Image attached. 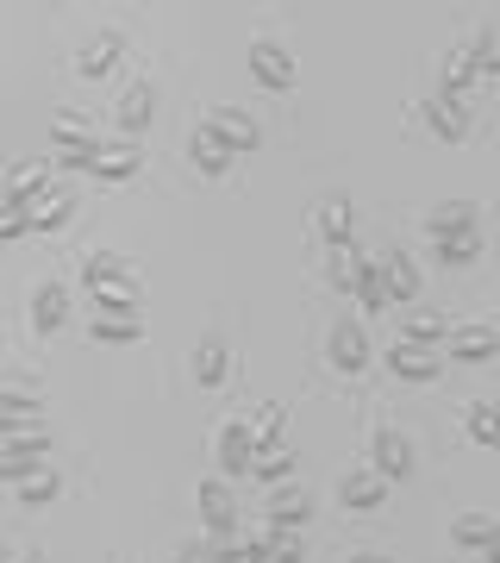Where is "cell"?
I'll return each mask as SVG.
<instances>
[{
    "label": "cell",
    "instance_id": "cell-1",
    "mask_svg": "<svg viewBox=\"0 0 500 563\" xmlns=\"http://www.w3.org/2000/svg\"><path fill=\"white\" fill-rule=\"evenodd\" d=\"M369 357H376V351H369V339H363V325L351 320V313H344V320H332V332H325V363H332L338 376H363V369H369Z\"/></svg>",
    "mask_w": 500,
    "mask_h": 563
},
{
    "label": "cell",
    "instance_id": "cell-2",
    "mask_svg": "<svg viewBox=\"0 0 500 563\" xmlns=\"http://www.w3.org/2000/svg\"><path fill=\"white\" fill-rule=\"evenodd\" d=\"M51 457V432H32V439H0V483H32V476H44V463Z\"/></svg>",
    "mask_w": 500,
    "mask_h": 563
},
{
    "label": "cell",
    "instance_id": "cell-3",
    "mask_svg": "<svg viewBox=\"0 0 500 563\" xmlns=\"http://www.w3.org/2000/svg\"><path fill=\"white\" fill-rule=\"evenodd\" d=\"M200 132H207V139H220L232 157H244V151H257V144H263L257 120L238 113V107H213V113H200Z\"/></svg>",
    "mask_w": 500,
    "mask_h": 563
},
{
    "label": "cell",
    "instance_id": "cell-4",
    "mask_svg": "<svg viewBox=\"0 0 500 563\" xmlns=\"http://www.w3.org/2000/svg\"><path fill=\"white\" fill-rule=\"evenodd\" d=\"M257 470V432H251V420H225L220 426V476L225 483H244Z\"/></svg>",
    "mask_w": 500,
    "mask_h": 563
},
{
    "label": "cell",
    "instance_id": "cell-5",
    "mask_svg": "<svg viewBox=\"0 0 500 563\" xmlns=\"http://www.w3.org/2000/svg\"><path fill=\"white\" fill-rule=\"evenodd\" d=\"M200 526L213 539H238V501H232V483L225 476H207L200 483Z\"/></svg>",
    "mask_w": 500,
    "mask_h": 563
},
{
    "label": "cell",
    "instance_id": "cell-6",
    "mask_svg": "<svg viewBox=\"0 0 500 563\" xmlns=\"http://www.w3.org/2000/svg\"><path fill=\"white\" fill-rule=\"evenodd\" d=\"M251 76H257L269 95H288V88L300 81V69H295V57H288L276 38H257L251 44Z\"/></svg>",
    "mask_w": 500,
    "mask_h": 563
},
{
    "label": "cell",
    "instance_id": "cell-7",
    "mask_svg": "<svg viewBox=\"0 0 500 563\" xmlns=\"http://www.w3.org/2000/svg\"><path fill=\"white\" fill-rule=\"evenodd\" d=\"M381 363L395 369L400 383H413V388H432V383L444 376V363L432 357L425 344H407V339H400V344H388V357H381Z\"/></svg>",
    "mask_w": 500,
    "mask_h": 563
},
{
    "label": "cell",
    "instance_id": "cell-8",
    "mask_svg": "<svg viewBox=\"0 0 500 563\" xmlns=\"http://www.w3.org/2000/svg\"><path fill=\"white\" fill-rule=\"evenodd\" d=\"M369 463H376L388 483H407V476H413V444L400 439L395 426H381L376 439H369Z\"/></svg>",
    "mask_w": 500,
    "mask_h": 563
},
{
    "label": "cell",
    "instance_id": "cell-9",
    "mask_svg": "<svg viewBox=\"0 0 500 563\" xmlns=\"http://www.w3.org/2000/svg\"><path fill=\"white\" fill-rule=\"evenodd\" d=\"M388 476H381V470H351V476H344L338 483V501L351 507V514H376L381 501H388Z\"/></svg>",
    "mask_w": 500,
    "mask_h": 563
},
{
    "label": "cell",
    "instance_id": "cell-10",
    "mask_svg": "<svg viewBox=\"0 0 500 563\" xmlns=\"http://www.w3.org/2000/svg\"><path fill=\"white\" fill-rule=\"evenodd\" d=\"M381 288H388V307H400V313L420 301V269H413V257H407V251L381 257Z\"/></svg>",
    "mask_w": 500,
    "mask_h": 563
},
{
    "label": "cell",
    "instance_id": "cell-11",
    "mask_svg": "<svg viewBox=\"0 0 500 563\" xmlns=\"http://www.w3.org/2000/svg\"><path fill=\"white\" fill-rule=\"evenodd\" d=\"M476 76H481V69H476V44H457V51L438 63V101H463Z\"/></svg>",
    "mask_w": 500,
    "mask_h": 563
},
{
    "label": "cell",
    "instance_id": "cell-12",
    "mask_svg": "<svg viewBox=\"0 0 500 563\" xmlns=\"http://www.w3.org/2000/svg\"><path fill=\"white\" fill-rule=\"evenodd\" d=\"M313 520V495L295 483H281L276 495H269V526H281V532H300V526Z\"/></svg>",
    "mask_w": 500,
    "mask_h": 563
},
{
    "label": "cell",
    "instance_id": "cell-13",
    "mask_svg": "<svg viewBox=\"0 0 500 563\" xmlns=\"http://www.w3.org/2000/svg\"><path fill=\"white\" fill-rule=\"evenodd\" d=\"M488 357H500L495 325H463V332H451V363H488Z\"/></svg>",
    "mask_w": 500,
    "mask_h": 563
},
{
    "label": "cell",
    "instance_id": "cell-14",
    "mask_svg": "<svg viewBox=\"0 0 500 563\" xmlns=\"http://www.w3.org/2000/svg\"><path fill=\"white\" fill-rule=\"evenodd\" d=\"M425 232H432V244L476 239V207H469V201H451V207H438V213L425 220Z\"/></svg>",
    "mask_w": 500,
    "mask_h": 563
},
{
    "label": "cell",
    "instance_id": "cell-15",
    "mask_svg": "<svg viewBox=\"0 0 500 563\" xmlns=\"http://www.w3.org/2000/svg\"><path fill=\"white\" fill-rule=\"evenodd\" d=\"M120 51H125L120 38H95V44H81V51H76V76H81V81H107L113 69H120Z\"/></svg>",
    "mask_w": 500,
    "mask_h": 563
},
{
    "label": "cell",
    "instance_id": "cell-16",
    "mask_svg": "<svg viewBox=\"0 0 500 563\" xmlns=\"http://www.w3.org/2000/svg\"><path fill=\"white\" fill-rule=\"evenodd\" d=\"M151 120H157V88H151V81L125 88V101H120V132H125V139H138Z\"/></svg>",
    "mask_w": 500,
    "mask_h": 563
},
{
    "label": "cell",
    "instance_id": "cell-17",
    "mask_svg": "<svg viewBox=\"0 0 500 563\" xmlns=\"http://www.w3.org/2000/svg\"><path fill=\"white\" fill-rule=\"evenodd\" d=\"M120 282H138V276H132V263L113 257V251H95V257L81 263V288H88V295H95V288H120Z\"/></svg>",
    "mask_w": 500,
    "mask_h": 563
},
{
    "label": "cell",
    "instance_id": "cell-18",
    "mask_svg": "<svg viewBox=\"0 0 500 563\" xmlns=\"http://www.w3.org/2000/svg\"><path fill=\"white\" fill-rule=\"evenodd\" d=\"M63 320H69V288L63 282H44L38 295H32V325L38 332H57Z\"/></svg>",
    "mask_w": 500,
    "mask_h": 563
},
{
    "label": "cell",
    "instance_id": "cell-19",
    "mask_svg": "<svg viewBox=\"0 0 500 563\" xmlns=\"http://www.w3.org/2000/svg\"><path fill=\"white\" fill-rule=\"evenodd\" d=\"M425 125H432V139H444V144L469 139V113H463V101H432L425 107Z\"/></svg>",
    "mask_w": 500,
    "mask_h": 563
},
{
    "label": "cell",
    "instance_id": "cell-20",
    "mask_svg": "<svg viewBox=\"0 0 500 563\" xmlns=\"http://www.w3.org/2000/svg\"><path fill=\"white\" fill-rule=\"evenodd\" d=\"M138 169H144V163H138V151H132V144H107V151L88 163V176H100V181H132Z\"/></svg>",
    "mask_w": 500,
    "mask_h": 563
},
{
    "label": "cell",
    "instance_id": "cell-21",
    "mask_svg": "<svg viewBox=\"0 0 500 563\" xmlns=\"http://www.w3.org/2000/svg\"><path fill=\"white\" fill-rule=\"evenodd\" d=\"M400 339L438 344V339H451V320H444V313H425V307H407V313H400Z\"/></svg>",
    "mask_w": 500,
    "mask_h": 563
},
{
    "label": "cell",
    "instance_id": "cell-22",
    "mask_svg": "<svg viewBox=\"0 0 500 563\" xmlns=\"http://www.w3.org/2000/svg\"><path fill=\"white\" fill-rule=\"evenodd\" d=\"M320 239L332 244V251H351V225H357V213H351V201H320Z\"/></svg>",
    "mask_w": 500,
    "mask_h": 563
},
{
    "label": "cell",
    "instance_id": "cell-23",
    "mask_svg": "<svg viewBox=\"0 0 500 563\" xmlns=\"http://www.w3.org/2000/svg\"><path fill=\"white\" fill-rule=\"evenodd\" d=\"M88 339H95V344H138V339H144V320H120V313H95V325H88Z\"/></svg>",
    "mask_w": 500,
    "mask_h": 563
},
{
    "label": "cell",
    "instance_id": "cell-24",
    "mask_svg": "<svg viewBox=\"0 0 500 563\" xmlns=\"http://www.w3.org/2000/svg\"><path fill=\"white\" fill-rule=\"evenodd\" d=\"M357 307H363V313H381V307H388V288H381V257H363L357 263Z\"/></svg>",
    "mask_w": 500,
    "mask_h": 563
},
{
    "label": "cell",
    "instance_id": "cell-25",
    "mask_svg": "<svg viewBox=\"0 0 500 563\" xmlns=\"http://www.w3.org/2000/svg\"><path fill=\"white\" fill-rule=\"evenodd\" d=\"M188 157H195V169H200V176H213V181H220L225 169H232V151H225L220 139H207V132H195V144H188Z\"/></svg>",
    "mask_w": 500,
    "mask_h": 563
},
{
    "label": "cell",
    "instance_id": "cell-26",
    "mask_svg": "<svg viewBox=\"0 0 500 563\" xmlns=\"http://www.w3.org/2000/svg\"><path fill=\"white\" fill-rule=\"evenodd\" d=\"M225 369H232L225 344H220V339H207V344L195 351V383H200V388H220V383H225Z\"/></svg>",
    "mask_w": 500,
    "mask_h": 563
},
{
    "label": "cell",
    "instance_id": "cell-27",
    "mask_svg": "<svg viewBox=\"0 0 500 563\" xmlns=\"http://www.w3.org/2000/svg\"><path fill=\"white\" fill-rule=\"evenodd\" d=\"M281 426H288V407H281V401H263L257 420H251V432H257V457H263V451H281Z\"/></svg>",
    "mask_w": 500,
    "mask_h": 563
},
{
    "label": "cell",
    "instance_id": "cell-28",
    "mask_svg": "<svg viewBox=\"0 0 500 563\" xmlns=\"http://www.w3.org/2000/svg\"><path fill=\"white\" fill-rule=\"evenodd\" d=\"M451 539H457L463 551H488V544L500 539V520H488V514H463V520H457V532H451Z\"/></svg>",
    "mask_w": 500,
    "mask_h": 563
},
{
    "label": "cell",
    "instance_id": "cell-29",
    "mask_svg": "<svg viewBox=\"0 0 500 563\" xmlns=\"http://www.w3.org/2000/svg\"><path fill=\"white\" fill-rule=\"evenodd\" d=\"M463 432L476 444H488V451H500V413H495V401H476L469 413H463Z\"/></svg>",
    "mask_w": 500,
    "mask_h": 563
},
{
    "label": "cell",
    "instance_id": "cell-30",
    "mask_svg": "<svg viewBox=\"0 0 500 563\" xmlns=\"http://www.w3.org/2000/svg\"><path fill=\"white\" fill-rule=\"evenodd\" d=\"M100 313H120V320H138V282H120V288H95Z\"/></svg>",
    "mask_w": 500,
    "mask_h": 563
},
{
    "label": "cell",
    "instance_id": "cell-31",
    "mask_svg": "<svg viewBox=\"0 0 500 563\" xmlns=\"http://www.w3.org/2000/svg\"><path fill=\"white\" fill-rule=\"evenodd\" d=\"M295 470H300V457H295V451H263L251 476H257V483H269V488H281L288 476H295Z\"/></svg>",
    "mask_w": 500,
    "mask_h": 563
},
{
    "label": "cell",
    "instance_id": "cell-32",
    "mask_svg": "<svg viewBox=\"0 0 500 563\" xmlns=\"http://www.w3.org/2000/svg\"><path fill=\"white\" fill-rule=\"evenodd\" d=\"M13 495H20V507H51V501L63 495V483H57V470H44V476H32V483H20Z\"/></svg>",
    "mask_w": 500,
    "mask_h": 563
},
{
    "label": "cell",
    "instance_id": "cell-33",
    "mask_svg": "<svg viewBox=\"0 0 500 563\" xmlns=\"http://www.w3.org/2000/svg\"><path fill=\"white\" fill-rule=\"evenodd\" d=\"M69 213H76V201H69V195H51V201L32 213V232H63V225H69Z\"/></svg>",
    "mask_w": 500,
    "mask_h": 563
},
{
    "label": "cell",
    "instance_id": "cell-34",
    "mask_svg": "<svg viewBox=\"0 0 500 563\" xmlns=\"http://www.w3.org/2000/svg\"><path fill=\"white\" fill-rule=\"evenodd\" d=\"M476 69H481V76H500V20L481 25V38H476Z\"/></svg>",
    "mask_w": 500,
    "mask_h": 563
},
{
    "label": "cell",
    "instance_id": "cell-35",
    "mask_svg": "<svg viewBox=\"0 0 500 563\" xmlns=\"http://www.w3.org/2000/svg\"><path fill=\"white\" fill-rule=\"evenodd\" d=\"M432 251H438L444 269H469L481 257V239H451V244H432Z\"/></svg>",
    "mask_w": 500,
    "mask_h": 563
},
{
    "label": "cell",
    "instance_id": "cell-36",
    "mask_svg": "<svg viewBox=\"0 0 500 563\" xmlns=\"http://www.w3.org/2000/svg\"><path fill=\"white\" fill-rule=\"evenodd\" d=\"M357 251H332V269H325V282L332 288H344V295H357Z\"/></svg>",
    "mask_w": 500,
    "mask_h": 563
},
{
    "label": "cell",
    "instance_id": "cell-37",
    "mask_svg": "<svg viewBox=\"0 0 500 563\" xmlns=\"http://www.w3.org/2000/svg\"><path fill=\"white\" fill-rule=\"evenodd\" d=\"M25 232H32V213H7V220H0V244H20Z\"/></svg>",
    "mask_w": 500,
    "mask_h": 563
},
{
    "label": "cell",
    "instance_id": "cell-38",
    "mask_svg": "<svg viewBox=\"0 0 500 563\" xmlns=\"http://www.w3.org/2000/svg\"><path fill=\"white\" fill-rule=\"evenodd\" d=\"M251 563H288L281 551H269V539H251Z\"/></svg>",
    "mask_w": 500,
    "mask_h": 563
},
{
    "label": "cell",
    "instance_id": "cell-39",
    "mask_svg": "<svg viewBox=\"0 0 500 563\" xmlns=\"http://www.w3.org/2000/svg\"><path fill=\"white\" fill-rule=\"evenodd\" d=\"M176 563H213V551H207V544H181Z\"/></svg>",
    "mask_w": 500,
    "mask_h": 563
},
{
    "label": "cell",
    "instance_id": "cell-40",
    "mask_svg": "<svg viewBox=\"0 0 500 563\" xmlns=\"http://www.w3.org/2000/svg\"><path fill=\"white\" fill-rule=\"evenodd\" d=\"M481 563H500V539H495V544H488V551H481Z\"/></svg>",
    "mask_w": 500,
    "mask_h": 563
},
{
    "label": "cell",
    "instance_id": "cell-41",
    "mask_svg": "<svg viewBox=\"0 0 500 563\" xmlns=\"http://www.w3.org/2000/svg\"><path fill=\"white\" fill-rule=\"evenodd\" d=\"M351 563H388V558H376V551H363V558H351Z\"/></svg>",
    "mask_w": 500,
    "mask_h": 563
},
{
    "label": "cell",
    "instance_id": "cell-42",
    "mask_svg": "<svg viewBox=\"0 0 500 563\" xmlns=\"http://www.w3.org/2000/svg\"><path fill=\"white\" fill-rule=\"evenodd\" d=\"M25 563H38V558H25Z\"/></svg>",
    "mask_w": 500,
    "mask_h": 563
},
{
    "label": "cell",
    "instance_id": "cell-43",
    "mask_svg": "<svg viewBox=\"0 0 500 563\" xmlns=\"http://www.w3.org/2000/svg\"><path fill=\"white\" fill-rule=\"evenodd\" d=\"M495 413H500V401H495Z\"/></svg>",
    "mask_w": 500,
    "mask_h": 563
}]
</instances>
